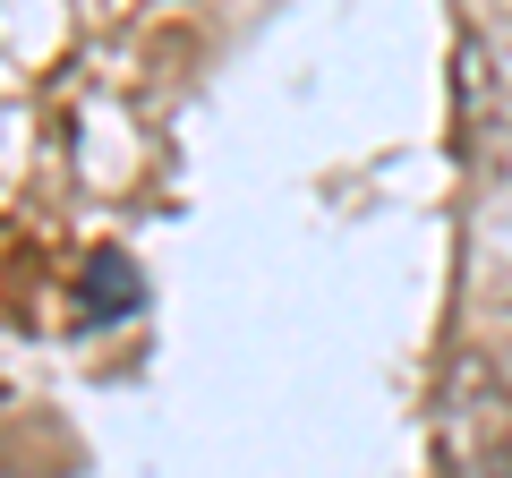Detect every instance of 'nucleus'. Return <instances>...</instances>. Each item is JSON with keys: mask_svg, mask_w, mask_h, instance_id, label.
Returning <instances> with one entry per match:
<instances>
[{"mask_svg": "<svg viewBox=\"0 0 512 478\" xmlns=\"http://www.w3.org/2000/svg\"><path fill=\"white\" fill-rule=\"evenodd\" d=\"M504 376H512V350H504Z\"/></svg>", "mask_w": 512, "mask_h": 478, "instance_id": "1", "label": "nucleus"}]
</instances>
